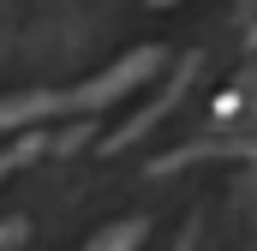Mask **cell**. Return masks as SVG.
I'll return each mask as SVG.
<instances>
[{
  "instance_id": "4",
  "label": "cell",
  "mask_w": 257,
  "mask_h": 251,
  "mask_svg": "<svg viewBox=\"0 0 257 251\" xmlns=\"http://www.w3.org/2000/svg\"><path fill=\"white\" fill-rule=\"evenodd\" d=\"M36 156H48V132H42V126H30L18 144H6V150H0V180H6V174H18V168H30Z\"/></svg>"
},
{
  "instance_id": "1",
  "label": "cell",
  "mask_w": 257,
  "mask_h": 251,
  "mask_svg": "<svg viewBox=\"0 0 257 251\" xmlns=\"http://www.w3.org/2000/svg\"><path fill=\"white\" fill-rule=\"evenodd\" d=\"M162 66H168V54H162V48H132L120 66L96 72L90 84H72V90H60V114H96V108H108L114 96H132L138 84H150Z\"/></svg>"
},
{
  "instance_id": "7",
  "label": "cell",
  "mask_w": 257,
  "mask_h": 251,
  "mask_svg": "<svg viewBox=\"0 0 257 251\" xmlns=\"http://www.w3.org/2000/svg\"><path fill=\"white\" fill-rule=\"evenodd\" d=\"M150 6H174V0H150Z\"/></svg>"
},
{
  "instance_id": "5",
  "label": "cell",
  "mask_w": 257,
  "mask_h": 251,
  "mask_svg": "<svg viewBox=\"0 0 257 251\" xmlns=\"http://www.w3.org/2000/svg\"><path fill=\"white\" fill-rule=\"evenodd\" d=\"M24 233H30V227H24V221H0V251H12V245H24Z\"/></svg>"
},
{
  "instance_id": "3",
  "label": "cell",
  "mask_w": 257,
  "mask_h": 251,
  "mask_svg": "<svg viewBox=\"0 0 257 251\" xmlns=\"http://www.w3.org/2000/svg\"><path fill=\"white\" fill-rule=\"evenodd\" d=\"M144 233H150V221H144V215H126V221L102 227L84 251H138V245H144Z\"/></svg>"
},
{
  "instance_id": "6",
  "label": "cell",
  "mask_w": 257,
  "mask_h": 251,
  "mask_svg": "<svg viewBox=\"0 0 257 251\" xmlns=\"http://www.w3.org/2000/svg\"><path fill=\"white\" fill-rule=\"evenodd\" d=\"M192 239H197V227H186V233H180V245H174V251H192Z\"/></svg>"
},
{
  "instance_id": "2",
  "label": "cell",
  "mask_w": 257,
  "mask_h": 251,
  "mask_svg": "<svg viewBox=\"0 0 257 251\" xmlns=\"http://www.w3.org/2000/svg\"><path fill=\"white\" fill-rule=\"evenodd\" d=\"M192 72H197V60H186V66H180V78L168 84V96H162V102H150V108H144L138 120H126V126H120V132H114V138H108V144H102V150H126L132 138H144L150 126H156V120H162V114H168V108H174V102H180V96H186V84H192Z\"/></svg>"
}]
</instances>
